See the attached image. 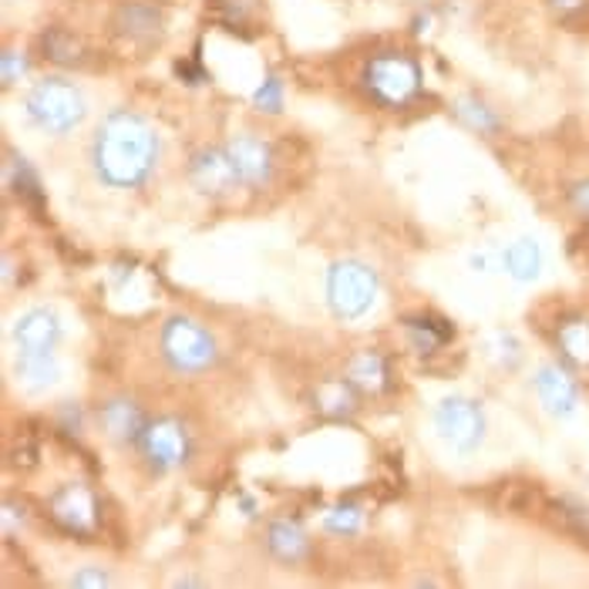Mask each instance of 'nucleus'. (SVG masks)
<instances>
[{
	"mask_svg": "<svg viewBox=\"0 0 589 589\" xmlns=\"http://www.w3.org/2000/svg\"><path fill=\"white\" fill-rule=\"evenodd\" d=\"M95 172L112 189H135L152 176L159 159L156 128L135 112H112L95 132Z\"/></svg>",
	"mask_w": 589,
	"mask_h": 589,
	"instance_id": "nucleus-1",
	"label": "nucleus"
},
{
	"mask_svg": "<svg viewBox=\"0 0 589 589\" xmlns=\"http://www.w3.org/2000/svg\"><path fill=\"white\" fill-rule=\"evenodd\" d=\"M227 152L240 172V182L243 186H266L270 176H273V152H270V145L256 135H236L230 145H227Z\"/></svg>",
	"mask_w": 589,
	"mask_h": 589,
	"instance_id": "nucleus-10",
	"label": "nucleus"
},
{
	"mask_svg": "<svg viewBox=\"0 0 589 589\" xmlns=\"http://www.w3.org/2000/svg\"><path fill=\"white\" fill-rule=\"evenodd\" d=\"M566 202H569V209H572L579 219H589V179H579L576 186H569Z\"/></svg>",
	"mask_w": 589,
	"mask_h": 589,
	"instance_id": "nucleus-27",
	"label": "nucleus"
},
{
	"mask_svg": "<svg viewBox=\"0 0 589 589\" xmlns=\"http://www.w3.org/2000/svg\"><path fill=\"white\" fill-rule=\"evenodd\" d=\"M41 44H44L48 57L57 61V64H78L85 57V44L71 31H48Z\"/></svg>",
	"mask_w": 589,
	"mask_h": 589,
	"instance_id": "nucleus-20",
	"label": "nucleus"
},
{
	"mask_svg": "<svg viewBox=\"0 0 589 589\" xmlns=\"http://www.w3.org/2000/svg\"><path fill=\"white\" fill-rule=\"evenodd\" d=\"M162 354L182 375H199L215 360V344L209 330L189 317H172L162 330Z\"/></svg>",
	"mask_w": 589,
	"mask_h": 589,
	"instance_id": "nucleus-5",
	"label": "nucleus"
},
{
	"mask_svg": "<svg viewBox=\"0 0 589 589\" xmlns=\"http://www.w3.org/2000/svg\"><path fill=\"white\" fill-rule=\"evenodd\" d=\"M108 582H112L108 572L98 569V566H85L82 572L71 576V586H78V589H102V586H108Z\"/></svg>",
	"mask_w": 589,
	"mask_h": 589,
	"instance_id": "nucleus-28",
	"label": "nucleus"
},
{
	"mask_svg": "<svg viewBox=\"0 0 589 589\" xmlns=\"http://www.w3.org/2000/svg\"><path fill=\"white\" fill-rule=\"evenodd\" d=\"M253 102H256V108H263V112L276 115V112L283 108V85H280V78H266V82L256 88Z\"/></svg>",
	"mask_w": 589,
	"mask_h": 589,
	"instance_id": "nucleus-25",
	"label": "nucleus"
},
{
	"mask_svg": "<svg viewBox=\"0 0 589 589\" xmlns=\"http://www.w3.org/2000/svg\"><path fill=\"white\" fill-rule=\"evenodd\" d=\"M51 515L71 533H92L98 523V502L88 485H64L51 498Z\"/></svg>",
	"mask_w": 589,
	"mask_h": 589,
	"instance_id": "nucleus-9",
	"label": "nucleus"
},
{
	"mask_svg": "<svg viewBox=\"0 0 589 589\" xmlns=\"http://www.w3.org/2000/svg\"><path fill=\"white\" fill-rule=\"evenodd\" d=\"M549 4L559 11V14H572V11H582L586 0H549Z\"/></svg>",
	"mask_w": 589,
	"mask_h": 589,
	"instance_id": "nucleus-29",
	"label": "nucleus"
},
{
	"mask_svg": "<svg viewBox=\"0 0 589 589\" xmlns=\"http://www.w3.org/2000/svg\"><path fill=\"white\" fill-rule=\"evenodd\" d=\"M378 297V273L357 260L334 263L327 273V304L337 317L357 320L371 311Z\"/></svg>",
	"mask_w": 589,
	"mask_h": 589,
	"instance_id": "nucleus-3",
	"label": "nucleus"
},
{
	"mask_svg": "<svg viewBox=\"0 0 589 589\" xmlns=\"http://www.w3.org/2000/svg\"><path fill=\"white\" fill-rule=\"evenodd\" d=\"M408 334H411V340H414V347L421 350V354H431L434 347H441V344H445L452 334L445 330V324H431V320H408Z\"/></svg>",
	"mask_w": 589,
	"mask_h": 589,
	"instance_id": "nucleus-21",
	"label": "nucleus"
},
{
	"mask_svg": "<svg viewBox=\"0 0 589 589\" xmlns=\"http://www.w3.org/2000/svg\"><path fill=\"white\" fill-rule=\"evenodd\" d=\"M536 395L543 408L556 418H569L579 408V388L559 364H546L536 371Z\"/></svg>",
	"mask_w": 589,
	"mask_h": 589,
	"instance_id": "nucleus-11",
	"label": "nucleus"
},
{
	"mask_svg": "<svg viewBox=\"0 0 589 589\" xmlns=\"http://www.w3.org/2000/svg\"><path fill=\"white\" fill-rule=\"evenodd\" d=\"M324 526L334 533V536H354L357 529H360V508L357 505H337L327 519H324Z\"/></svg>",
	"mask_w": 589,
	"mask_h": 589,
	"instance_id": "nucleus-24",
	"label": "nucleus"
},
{
	"mask_svg": "<svg viewBox=\"0 0 589 589\" xmlns=\"http://www.w3.org/2000/svg\"><path fill=\"white\" fill-rule=\"evenodd\" d=\"M189 179L206 196H227L236 186H243L227 149H202V152H196L192 162H189Z\"/></svg>",
	"mask_w": 589,
	"mask_h": 589,
	"instance_id": "nucleus-8",
	"label": "nucleus"
},
{
	"mask_svg": "<svg viewBox=\"0 0 589 589\" xmlns=\"http://www.w3.org/2000/svg\"><path fill=\"white\" fill-rule=\"evenodd\" d=\"M502 266L512 280L519 283H533L543 273V250L536 240H515L512 246H505L502 253Z\"/></svg>",
	"mask_w": 589,
	"mask_h": 589,
	"instance_id": "nucleus-15",
	"label": "nucleus"
},
{
	"mask_svg": "<svg viewBox=\"0 0 589 589\" xmlns=\"http://www.w3.org/2000/svg\"><path fill=\"white\" fill-rule=\"evenodd\" d=\"M0 67H4V85H18L28 75V61L18 51H8L4 57H0Z\"/></svg>",
	"mask_w": 589,
	"mask_h": 589,
	"instance_id": "nucleus-26",
	"label": "nucleus"
},
{
	"mask_svg": "<svg viewBox=\"0 0 589 589\" xmlns=\"http://www.w3.org/2000/svg\"><path fill=\"white\" fill-rule=\"evenodd\" d=\"M317 404H320L327 414H347V411H350V385H347V381H327V385L317 391Z\"/></svg>",
	"mask_w": 589,
	"mask_h": 589,
	"instance_id": "nucleus-23",
	"label": "nucleus"
},
{
	"mask_svg": "<svg viewBox=\"0 0 589 589\" xmlns=\"http://www.w3.org/2000/svg\"><path fill=\"white\" fill-rule=\"evenodd\" d=\"M556 344L569 364L589 367V320L586 317H566L556 330Z\"/></svg>",
	"mask_w": 589,
	"mask_h": 589,
	"instance_id": "nucleus-18",
	"label": "nucleus"
},
{
	"mask_svg": "<svg viewBox=\"0 0 589 589\" xmlns=\"http://www.w3.org/2000/svg\"><path fill=\"white\" fill-rule=\"evenodd\" d=\"M61 340V320L51 311H31L14 324V344L21 354H51Z\"/></svg>",
	"mask_w": 589,
	"mask_h": 589,
	"instance_id": "nucleus-12",
	"label": "nucleus"
},
{
	"mask_svg": "<svg viewBox=\"0 0 589 589\" xmlns=\"http://www.w3.org/2000/svg\"><path fill=\"white\" fill-rule=\"evenodd\" d=\"M18 378L31 388L41 391L57 381V360L54 354H21L18 357Z\"/></svg>",
	"mask_w": 589,
	"mask_h": 589,
	"instance_id": "nucleus-19",
	"label": "nucleus"
},
{
	"mask_svg": "<svg viewBox=\"0 0 589 589\" xmlns=\"http://www.w3.org/2000/svg\"><path fill=\"white\" fill-rule=\"evenodd\" d=\"M266 546L280 562H301L307 556V536L297 523H273L266 533Z\"/></svg>",
	"mask_w": 589,
	"mask_h": 589,
	"instance_id": "nucleus-16",
	"label": "nucleus"
},
{
	"mask_svg": "<svg viewBox=\"0 0 589 589\" xmlns=\"http://www.w3.org/2000/svg\"><path fill=\"white\" fill-rule=\"evenodd\" d=\"M28 118L48 132V135H67V132H75L85 118V98L75 85H67L61 78H48L41 85L31 88L28 102Z\"/></svg>",
	"mask_w": 589,
	"mask_h": 589,
	"instance_id": "nucleus-2",
	"label": "nucleus"
},
{
	"mask_svg": "<svg viewBox=\"0 0 589 589\" xmlns=\"http://www.w3.org/2000/svg\"><path fill=\"white\" fill-rule=\"evenodd\" d=\"M141 452L152 462V469H159V472L179 469L189 459V434L172 418L149 421V428L141 431Z\"/></svg>",
	"mask_w": 589,
	"mask_h": 589,
	"instance_id": "nucleus-7",
	"label": "nucleus"
},
{
	"mask_svg": "<svg viewBox=\"0 0 589 589\" xmlns=\"http://www.w3.org/2000/svg\"><path fill=\"white\" fill-rule=\"evenodd\" d=\"M459 118L472 128V132H482V135H492L498 132V118L475 98H462L459 102Z\"/></svg>",
	"mask_w": 589,
	"mask_h": 589,
	"instance_id": "nucleus-22",
	"label": "nucleus"
},
{
	"mask_svg": "<svg viewBox=\"0 0 589 589\" xmlns=\"http://www.w3.org/2000/svg\"><path fill=\"white\" fill-rule=\"evenodd\" d=\"M364 85H367V92H371L375 98H381L385 105H404L421 88V67L408 54H401V51H385V54L367 61Z\"/></svg>",
	"mask_w": 589,
	"mask_h": 589,
	"instance_id": "nucleus-4",
	"label": "nucleus"
},
{
	"mask_svg": "<svg viewBox=\"0 0 589 589\" xmlns=\"http://www.w3.org/2000/svg\"><path fill=\"white\" fill-rule=\"evenodd\" d=\"M102 421V431L112 438V441H141V431L149 428V421H145L141 408L135 401H125V398H115L102 408L98 414Z\"/></svg>",
	"mask_w": 589,
	"mask_h": 589,
	"instance_id": "nucleus-14",
	"label": "nucleus"
},
{
	"mask_svg": "<svg viewBox=\"0 0 589 589\" xmlns=\"http://www.w3.org/2000/svg\"><path fill=\"white\" fill-rule=\"evenodd\" d=\"M434 428H438L441 441L452 445L459 455H472L482 445V438H485L482 404L472 401V398L452 395V398H445L434 408Z\"/></svg>",
	"mask_w": 589,
	"mask_h": 589,
	"instance_id": "nucleus-6",
	"label": "nucleus"
},
{
	"mask_svg": "<svg viewBox=\"0 0 589 589\" xmlns=\"http://www.w3.org/2000/svg\"><path fill=\"white\" fill-rule=\"evenodd\" d=\"M118 31L132 41H156L162 31V18L149 4H128L118 11Z\"/></svg>",
	"mask_w": 589,
	"mask_h": 589,
	"instance_id": "nucleus-17",
	"label": "nucleus"
},
{
	"mask_svg": "<svg viewBox=\"0 0 589 589\" xmlns=\"http://www.w3.org/2000/svg\"><path fill=\"white\" fill-rule=\"evenodd\" d=\"M344 381L354 388V391H364V395H381L388 391L391 385V371H388V360L375 350H360L350 357L347 371H344Z\"/></svg>",
	"mask_w": 589,
	"mask_h": 589,
	"instance_id": "nucleus-13",
	"label": "nucleus"
}]
</instances>
